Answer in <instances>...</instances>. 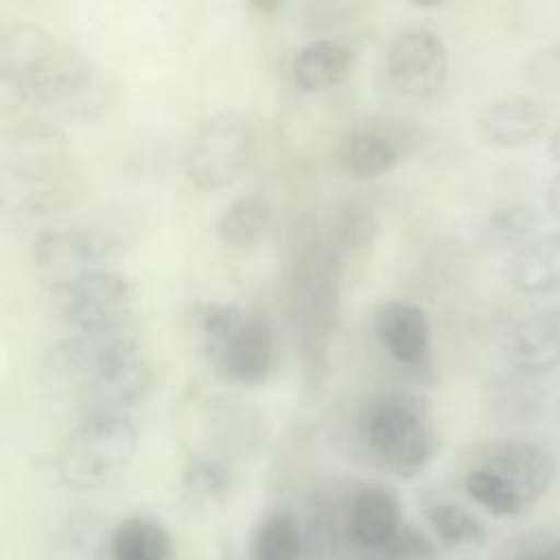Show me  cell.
<instances>
[{"mask_svg":"<svg viewBox=\"0 0 560 560\" xmlns=\"http://www.w3.org/2000/svg\"><path fill=\"white\" fill-rule=\"evenodd\" d=\"M256 149V129L241 109H219L203 118L184 147V175L206 192L230 188L247 171Z\"/></svg>","mask_w":560,"mask_h":560,"instance_id":"obj_4","label":"cell"},{"mask_svg":"<svg viewBox=\"0 0 560 560\" xmlns=\"http://www.w3.org/2000/svg\"><path fill=\"white\" fill-rule=\"evenodd\" d=\"M527 374L499 376L486 389V411L497 422H532L542 407L540 392L527 381Z\"/></svg>","mask_w":560,"mask_h":560,"instance_id":"obj_24","label":"cell"},{"mask_svg":"<svg viewBox=\"0 0 560 560\" xmlns=\"http://www.w3.org/2000/svg\"><path fill=\"white\" fill-rule=\"evenodd\" d=\"M107 252V238L96 230L77 225L46 228L31 241L28 260L37 271L57 280L101 267Z\"/></svg>","mask_w":560,"mask_h":560,"instance_id":"obj_13","label":"cell"},{"mask_svg":"<svg viewBox=\"0 0 560 560\" xmlns=\"http://www.w3.org/2000/svg\"><path fill=\"white\" fill-rule=\"evenodd\" d=\"M77 182L68 184H50V186H33L15 206L18 221H44L52 219L55 214L68 212L79 201Z\"/></svg>","mask_w":560,"mask_h":560,"instance_id":"obj_31","label":"cell"},{"mask_svg":"<svg viewBox=\"0 0 560 560\" xmlns=\"http://www.w3.org/2000/svg\"><path fill=\"white\" fill-rule=\"evenodd\" d=\"M374 335L385 352L402 368L420 370L431 354L427 313L407 300H387L374 311Z\"/></svg>","mask_w":560,"mask_h":560,"instance_id":"obj_14","label":"cell"},{"mask_svg":"<svg viewBox=\"0 0 560 560\" xmlns=\"http://www.w3.org/2000/svg\"><path fill=\"white\" fill-rule=\"evenodd\" d=\"M50 313L70 330H96L133 322L136 287L114 269L96 267L48 282Z\"/></svg>","mask_w":560,"mask_h":560,"instance_id":"obj_6","label":"cell"},{"mask_svg":"<svg viewBox=\"0 0 560 560\" xmlns=\"http://www.w3.org/2000/svg\"><path fill=\"white\" fill-rule=\"evenodd\" d=\"M302 532L289 512H269L252 538V560H300Z\"/></svg>","mask_w":560,"mask_h":560,"instance_id":"obj_26","label":"cell"},{"mask_svg":"<svg viewBox=\"0 0 560 560\" xmlns=\"http://www.w3.org/2000/svg\"><path fill=\"white\" fill-rule=\"evenodd\" d=\"M407 144V136L392 125H363L341 140L337 166L352 179H374L405 160Z\"/></svg>","mask_w":560,"mask_h":560,"instance_id":"obj_15","label":"cell"},{"mask_svg":"<svg viewBox=\"0 0 560 560\" xmlns=\"http://www.w3.org/2000/svg\"><path fill=\"white\" fill-rule=\"evenodd\" d=\"M553 413H556V420L560 422V398L556 400V407H553Z\"/></svg>","mask_w":560,"mask_h":560,"instance_id":"obj_38","label":"cell"},{"mask_svg":"<svg viewBox=\"0 0 560 560\" xmlns=\"http://www.w3.org/2000/svg\"><path fill=\"white\" fill-rule=\"evenodd\" d=\"M158 387V372L142 354L98 374L74 392L81 418L127 416L144 405Z\"/></svg>","mask_w":560,"mask_h":560,"instance_id":"obj_11","label":"cell"},{"mask_svg":"<svg viewBox=\"0 0 560 560\" xmlns=\"http://www.w3.org/2000/svg\"><path fill=\"white\" fill-rule=\"evenodd\" d=\"M273 208L256 192H245L232 199L217 219V236L223 245L243 249L254 245L271 225Z\"/></svg>","mask_w":560,"mask_h":560,"instance_id":"obj_22","label":"cell"},{"mask_svg":"<svg viewBox=\"0 0 560 560\" xmlns=\"http://www.w3.org/2000/svg\"><path fill=\"white\" fill-rule=\"evenodd\" d=\"M385 72L392 88L411 101H429L446 83L448 52L440 35L429 28H405L385 50Z\"/></svg>","mask_w":560,"mask_h":560,"instance_id":"obj_9","label":"cell"},{"mask_svg":"<svg viewBox=\"0 0 560 560\" xmlns=\"http://www.w3.org/2000/svg\"><path fill=\"white\" fill-rule=\"evenodd\" d=\"M252 7L260 13H271V11L282 9V2H252Z\"/></svg>","mask_w":560,"mask_h":560,"instance_id":"obj_37","label":"cell"},{"mask_svg":"<svg viewBox=\"0 0 560 560\" xmlns=\"http://www.w3.org/2000/svg\"><path fill=\"white\" fill-rule=\"evenodd\" d=\"M361 9L363 4H357V2H308L302 7V22H304V28L319 31V28H328L339 22H346Z\"/></svg>","mask_w":560,"mask_h":560,"instance_id":"obj_34","label":"cell"},{"mask_svg":"<svg viewBox=\"0 0 560 560\" xmlns=\"http://www.w3.org/2000/svg\"><path fill=\"white\" fill-rule=\"evenodd\" d=\"M464 492L483 510L501 518H516L532 508L512 483L475 464L464 475Z\"/></svg>","mask_w":560,"mask_h":560,"instance_id":"obj_25","label":"cell"},{"mask_svg":"<svg viewBox=\"0 0 560 560\" xmlns=\"http://www.w3.org/2000/svg\"><path fill=\"white\" fill-rule=\"evenodd\" d=\"M4 171L26 186L74 182V153L66 133L50 120L22 118L2 142Z\"/></svg>","mask_w":560,"mask_h":560,"instance_id":"obj_8","label":"cell"},{"mask_svg":"<svg viewBox=\"0 0 560 560\" xmlns=\"http://www.w3.org/2000/svg\"><path fill=\"white\" fill-rule=\"evenodd\" d=\"M540 223V217L534 206L523 201H512L494 208L486 219V236L490 243L510 247L527 241Z\"/></svg>","mask_w":560,"mask_h":560,"instance_id":"obj_29","label":"cell"},{"mask_svg":"<svg viewBox=\"0 0 560 560\" xmlns=\"http://www.w3.org/2000/svg\"><path fill=\"white\" fill-rule=\"evenodd\" d=\"M112 560H171L168 529L147 516H131L116 525L109 540Z\"/></svg>","mask_w":560,"mask_h":560,"instance_id":"obj_23","label":"cell"},{"mask_svg":"<svg viewBox=\"0 0 560 560\" xmlns=\"http://www.w3.org/2000/svg\"><path fill=\"white\" fill-rule=\"evenodd\" d=\"M549 155L553 162L560 164V125L553 129L551 140H549Z\"/></svg>","mask_w":560,"mask_h":560,"instance_id":"obj_36","label":"cell"},{"mask_svg":"<svg viewBox=\"0 0 560 560\" xmlns=\"http://www.w3.org/2000/svg\"><path fill=\"white\" fill-rule=\"evenodd\" d=\"M508 359L516 372L536 376L560 365V306L518 319L508 335Z\"/></svg>","mask_w":560,"mask_h":560,"instance_id":"obj_16","label":"cell"},{"mask_svg":"<svg viewBox=\"0 0 560 560\" xmlns=\"http://www.w3.org/2000/svg\"><path fill=\"white\" fill-rule=\"evenodd\" d=\"M472 464L483 466L512 483L529 505L551 488L558 466L553 455L529 440H492L475 448Z\"/></svg>","mask_w":560,"mask_h":560,"instance_id":"obj_12","label":"cell"},{"mask_svg":"<svg viewBox=\"0 0 560 560\" xmlns=\"http://www.w3.org/2000/svg\"><path fill=\"white\" fill-rule=\"evenodd\" d=\"M433 532L453 547H479L486 542L481 521L466 508L448 501H435L427 510Z\"/></svg>","mask_w":560,"mask_h":560,"instance_id":"obj_28","label":"cell"},{"mask_svg":"<svg viewBox=\"0 0 560 560\" xmlns=\"http://www.w3.org/2000/svg\"><path fill=\"white\" fill-rule=\"evenodd\" d=\"M378 230V219L374 208L363 199H346L335 214L332 228L328 232L335 247L346 256L348 252H359L368 247Z\"/></svg>","mask_w":560,"mask_h":560,"instance_id":"obj_27","label":"cell"},{"mask_svg":"<svg viewBox=\"0 0 560 560\" xmlns=\"http://www.w3.org/2000/svg\"><path fill=\"white\" fill-rule=\"evenodd\" d=\"M136 448L138 431L127 416L81 418L59 448V479L74 490L101 488L131 464Z\"/></svg>","mask_w":560,"mask_h":560,"instance_id":"obj_5","label":"cell"},{"mask_svg":"<svg viewBox=\"0 0 560 560\" xmlns=\"http://www.w3.org/2000/svg\"><path fill=\"white\" fill-rule=\"evenodd\" d=\"M547 208L560 221V173L547 186Z\"/></svg>","mask_w":560,"mask_h":560,"instance_id":"obj_35","label":"cell"},{"mask_svg":"<svg viewBox=\"0 0 560 560\" xmlns=\"http://www.w3.org/2000/svg\"><path fill=\"white\" fill-rule=\"evenodd\" d=\"M354 66V50L332 37L304 44L291 59V81L304 94H317L339 85Z\"/></svg>","mask_w":560,"mask_h":560,"instance_id":"obj_18","label":"cell"},{"mask_svg":"<svg viewBox=\"0 0 560 560\" xmlns=\"http://www.w3.org/2000/svg\"><path fill=\"white\" fill-rule=\"evenodd\" d=\"M343 258L330 236L319 234L317 228L302 225L295 230L284 293L306 387H319L330 365V346L341 306Z\"/></svg>","mask_w":560,"mask_h":560,"instance_id":"obj_2","label":"cell"},{"mask_svg":"<svg viewBox=\"0 0 560 560\" xmlns=\"http://www.w3.org/2000/svg\"><path fill=\"white\" fill-rule=\"evenodd\" d=\"M523 79L538 90H560V39L534 50L523 63Z\"/></svg>","mask_w":560,"mask_h":560,"instance_id":"obj_32","label":"cell"},{"mask_svg":"<svg viewBox=\"0 0 560 560\" xmlns=\"http://www.w3.org/2000/svg\"><path fill=\"white\" fill-rule=\"evenodd\" d=\"M184 497L192 505H208L221 501L230 488L228 470L210 457H190L182 470Z\"/></svg>","mask_w":560,"mask_h":560,"instance_id":"obj_30","label":"cell"},{"mask_svg":"<svg viewBox=\"0 0 560 560\" xmlns=\"http://www.w3.org/2000/svg\"><path fill=\"white\" fill-rule=\"evenodd\" d=\"M348 527L361 547H387L400 532V505L385 486H361L348 508Z\"/></svg>","mask_w":560,"mask_h":560,"instance_id":"obj_19","label":"cell"},{"mask_svg":"<svg viewBox=\"0 0 560 560\" xmlns=\"http://www.w3.org/2000/svg\"><path fill=\"white\" fill-rule=\"evenodd\" d=\"M138 354L140 330L136 322L96 330H72L46 350L42 376L57 389L77 392L98 374Z\"/></svg>","mask_w":560,"mask_h":560,"instance_id":"obj_7","label":"cell"},{"mask_svg":"<svg viewBox=\"0 0 560 560\" xmlns=\"http://www.w3.org/2000/svg\"><path fill=\"white\" fill-rule=\"evenodd\" d=\"M280 363V343L273 322L262 311H247L225 348L210 363L214 374L234 385H262Z\"/></svg>","mask_w":560,"mask_h":560,"instance_id":"obj_10","label":"cell"},{"mask_svg":"<svg viewBox=\"0 0 560 560\" xmlns=\"http://www.w3.org/2000/svg\"><path fill=\"white\" fill-rule=\"evenodd\" d=\"M0 77L24 103L72 118L98 114L109 94L83 50L24 20L0 26Z\"/></svg>","mask_w":560,"mask_h":560,"instance_id":"obj_1","label":"cell"},{"mask_svg":"<svg viewBox=\"0 0 560 560\" xmlns=\"http://www.w3.org/2000/svg\"><path fill=\"white\" fill-rule=\"evenodd\" d=\"M508 560H560V534L532 532L514 540Z\"/></svg>","mask_w":560,"mask_h":560,"instance_id":"obj_33","label":"cell"},{"mask_svg":"<svg viewBox=\"0 0 560 560\" xmlns=\"http://www.w3.org/2000/svg\"><path fill=\"white\" fill-rule=\"evenodd\" d=\"M245 313L247 308L219 300H199L188 306L186 330L208 363H212L225 348L234 330L241 326Z\"/></svg>","mask_w":560,"mask_h":560,"instance_id":"obj_21","label":"cell"},{"mask_svg":"<svg viewBox=\"0 0 560 560\" xmlns=\"http://www.w3.org/2000/svg\"><path fill=\"white\" fill-rule=\"evenodd\" d=\"M368 453L392 475H420L438 451V431L429 402L407 389L372 394L357 416Z\"/></svg>","mask_w":560,"mask_h":560,"instance_id":"obj_3","label":"cell"},{"mask_svg":"<svg viewBox=\"0 0 560 560\" xmlns=\"http://www.w3.org/2000/svg\"><path fill=\"white\" fill-rule=\"evenodd\" d=\"M508 282L525 295H542L560 289V232L536 236L521 245L510 265Z\"/></svg>","mask_w":560,"mask_h":560,"instance_id":"obj_20","label":"cell"},{"mask_svg":"<svg viewBox=\"0 0 560 560\" xmlns=\"http://www.w3.org/2000/svg\"><path fill=\"white\" fill-rule=\"evenodd\" d=\"M547 105L534 96H505L490 103L479 120L481 142L494 149H514L532 142L547 127Z\"/></svg>","mask_w":560,"mask_h":560,"instance_id":"obj_17","label":"cell"}]
</instances>
